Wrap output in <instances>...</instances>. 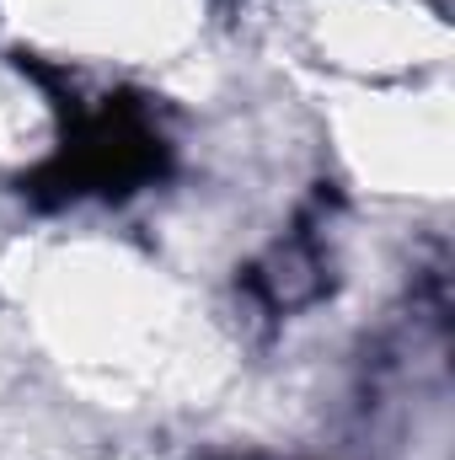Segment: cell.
I'll return each instance as SVG.
<instances>
[{
    "label": "cell",
    "mask_w": 455,
    "mask_h": 460,
    "mask_svg": "<svg viewBox=\"0 0 455 460\" xmlns=\"http://www.w3.org/2000/svg\"><path fill=\"white\" fill-rule=\"evenodd\" d=\"M166 166V139L150 123L139 102H97L86 113L70 118L59 155L49 161V182L59 188V199L76 193H134L139 182H150Z\"/></svg>",
    "instance_id": "1"
}]
</instances>
